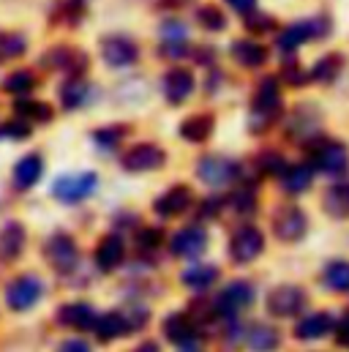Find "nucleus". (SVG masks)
<instances>
[{
  "label": "nucleus",
  "mask_w": 349,
  "mask_h": 352,
  "mask_svg": "<svg viewBox=\"0 0 349 352\" xmlns=\"http://www.w3.org/2000/svg\"><path fill=\"white\" fill-rule=\"evenodd\" d=\"M284 112V98L275 77H262L257 93L251 98V115H249V129L251 134H264L270 131Z\"/></svg>",
  "instance_id": "nucleus-1"
},
{
  "label": "nucleus",
  "mask_w": 349,
  "mask_h": 352,
  "mask_svg": "<svg viewBox=\"0 0 349 352\" xmlns=\"http://www.w3.org/2000/svg\"><path fill=\"white\" fill-rule=\"evenodd\" d=\"M330 28H333V22H330L328 14L292 22V25H286V28L275 36V47H278V52L292 55L300 44H306V41H311V38H325V36H330Z\"/></svg>",
  "instance_id": "nucleus-2"
},
{
  "label": "nucleus",
  "mask_w": 349,
  "mask_h": 352,
  "mask_svg": "<svg viewBox=\"0 0 349 352\" xmlns=\"http://www.w3.org/2000/svg\"><path fill=\"white\" fill-rule=\"evenodd\" d=\"M311 167L325 175H344L349 167V148L339 140H317L311 148Z\"/></svg>",
  "instance_id": "nucleus-3"
},
{
  "label": "nucleus",
  "mask_w": 349,
  "mask_h": 352,
  "mask_svg": "<svg viewBox=\"0 0 349 352\" xmlns=\"http://www.w3.org/2000/svg\"><path fill=\"white\" fill-rule=\"evenodd\" d=\"M41 66L49 69V72H66L71 77H82L87 72V66H90V58L77 47L58 44V47H49L41 55Z\"/></svg>",
  "instance_id": "nucleus-4"
},
{
  "label": "nucleus",
  "mask_w": 349,
  "mask_h": 352,
  "mask_svg": "<svg viewBox=\"0 0 349 352\" xmlns=\"http://www.w3.org/2000/svg\"><path fill=\"white\" fill-rule=\"evenodd\" d=\"M98 188V175L95 173H77V175H60L52 183V197L66 202V205H77L87 199L93 191Z\"/></svg>",
  "instance_id": "nucleus-5"
},
{
  "label": "nucleus",
  "mask_w": 349,
  "mask_h": 352,
  "mask_svg": "<svg viewBox=\"0 0 349 352\" xmlns=\"http://www.w3.org/2000/svg\"><path fill=\"white\" fill-rule=\"evenodd\" d=\"M98 50H101V58H104V63H106L109 69H128V66H134L137 58H139L137 41L128 38V36H120V33L104 36L101 44H98Z\"/></svg>",
  "instance_id": "nucleus-6"
},
{
  "label": "nucleus",
  "mask_w": 349,
  "mask_h": 352,
  "mask_svg": "<svg viewBox=\"0 0 349 352\" xmlns=\"http://www.w3.org/2000/svg\"><path fill=\"white\" fill-rule=\"evenodd\" d=\"M164 164H167V151L153 142H139L120 156V167L126 173H153L161 170Z\"/></svg>",
  "instance_id": "nucleus-7"
},
{
  "label": "nucleus",
  "mask_w": 349,
  "mask_h": 352,
  "mask_svg": "<svg viewBox=\"0 0 349 352\" xmlns=\"http://www.w3.org/2000/svg\"><path fill=\"white\" fill-rule=\"evenodd\" d=\"M308 232V216L297 205H281L273 213V235L284 243H295Z\"/></svg>",
  "instance_id": "nucleus-8"
},
{
  "label": "nucleus",
  "mask_w": 349,
  "mask_h": 352,
  "mask_svg": "<svg viewBox=\"0 0 349 352\" xmlns=\"http://www.w3.org/2000/svg\"><path fill=\"white\" fill-rule=\"evenodd\" d=\"M41 295H44V284H41L38 276H30V273L16 276L5 287V303H8L11 311H27V309H33L41 300Z\"/></svg>",
  "instance_id": "nucleus-9"
},
{
  "label": "nucleus",
  "mask_w": 349,
  "mask_h": 352,
  "mask_svg": "<svg viewBox=\"0 0 349 352\" xmlns=\"http://www.w3.org/2000/svg\"><path fill=\"white\" fill-rule=\"evenodd\" d=\"M317 126H319V109L314 104H297L292 112V123L286 129V137L292 142L311 148L317 140H322V134H317Z\"/></svg>",
  "instance_id": "nucleus-10"
},
{
  "label": "nucleus",
  "mask_w": 349,
  "mask_h": 352,
  "mask_svg": "<svg viewBox=\"0 0 349 352\" xmlns=\"http://www.w3.org/2000/svg\"><path fill=\"white\" fill-rule=\"evenodd\" d=\"M264 252V235L254 224H243L232 232V241H229V257L238 265H249L254 263Z\"/></svg>",
  "instance_id": "nucleus-11"
},
{
  "label": "nucleus",
  "mask_w": 349,
  "mask_h": 352,
  "mask_svg": "<svg viewBox=\"0 0 349 352\" xmlns=\"http://www.w3.org/2000/svg\"><path fill=\"white\" fill-rule=\"evenodd\" d=\"M44 257H47V263L52 265L55 270L69 273V270H74L77 263H80V249H77V243H74L71 235L55 232L44 243Z\"/></svg>",
  "instance_id": "nucleus-12"
},
{
  "label": "nucleus",
  "mask_w": 349,
  "mask_h": 352,
  "mask_svg": "<svg viewBox=\"0 0 349 352\" xmlns=\"http://www.w3.org/2000/svg\"><path fill=\"white\" fill-rule=\"evenodd\" d=\"M251 303H254V287H251L249 281L238 278V281L227 284V287L218 292V298H216V311H218L221 317H235V314H240L243 309H249Z\"/></svg>",
  "instance_id": "nucleus-13"
},
{
  "label": "nucleus",
  "mask_w": 349,
  "mask_h": 352,
  "mask_svg": "<svg viewBox=\"0 0 349 352\" xmlns=\"http://www.w3.org/2000/svg\"><path fill=\"white\" fill-rule=\"evenodd\" d=\"M240 175V167L238 162H229L224 156H202L199 164H196V177L207 186H224V183H232L235 177Z\"/></svg>",
  "instance_id": "nucleus-14"
},
{
  "label": "nucleus",
  "mask_w": 349,
  "mask_h": 352,
  "mask_svg": "<svg viewBox=\"0 0 349 352\" xmlns=\"http://www.w3.org/2000/svg\"><path fill=\"white\" fill-rule=\"evenodd\" d=\"M303 306H306V292H303V287H295V284L275 287V289L267 295V311H270L273 317H292V314H297Z\"/></svg>",
  "instance_id": "nucleus-15"
},
{
  "label": "nucleus",
  "mask_w": 349,
  "mask_h": 352,
  "mask_svg": "<svg viewBox=\"0 0 349 352\" xmlns=\"http://www.w3.org/2000/svg\"><path fill=\"white\" fill-rule=\"evenodd\" d=\"M194 88H196V77H194V72H188V69H180V66L170 69V72L164 74V80H161L164 98H167L172 107H180V104H185V101L191 98Z\"/></svg>",
  "instance_id": "nucleus-16"
},
{
  "label": "nucleus",
  "mask_w": 349,
  "mask_h": 352,
  "mask_svg": "<svg viewBox=\"0 0 349 352\" xmlns=\"http://www.w3.org/2000/svg\"><path fill=\"white\" fill-rule=\"evenodd\" d=\"M170 249H172L174 257L194 260V257H199L207 249V232L202 227H185V230H180L170 241Z\"/></svg>",
  "instance_id": "nucleus-17"
},
{
  "label": "nucleus",
  "mask_w": 349,
  "mask_h": 352,
  "mask_svg": "<svg viewBox=\"0 0 349 352\" xmlns=\"http://www.w3.org/2000/svg\"><path fill=\"white\" fill-rule=\"evenodd\" d=\"M191 199H194V194H191L188 186H172L167 194H161L153 202V210L159 216H164V219H172V216H180V213H185L191 208Z\"/></svg>",
  "instance_id": "nucleus-18"
},
{
  "label": "nucleus",
  "mask_w": 349,
  "mask_h": 352,
  "mask_svg": "<svg viewBox=\"0 0 349 352\" xmlns=\"http://www.w3.org/2000/svg\"><path fill=\"white\" fill-rule=\"evenodd\" d=\"M44 175V159L38 156V153H27V156H22L16 164H14V173H11V180H14V186L19 188V191H27V188H33L38 180Z\"/></svg>",
  "instance_id": "nucleus-19"
},
{
  "label": "nucleus",
  "mask_w": 349,
  "mask_h": 352,
  "mask_svg": "<svg viewBox=\"0 0 349 352\" xmlns=\"http://www.w3.org/2000/svg\"><path fill=\"white\" fill-rule=\"evenodd\" d=\"M229 52H232V58H235L243 69H262V66L267 63V55H270L264 44L251 41V38H238Z\"/></svg>",
  "instance_id": "nucleus-20"
},
{
  "label": "nucleus",
  "mask_w": 349,
  "mask_h": 352,
  "mask_svg": "<svg viewBox=\"0 0 349 352\" xmlns=\"http://www.w3.org/2000/svg\"><path fill=\"white\" fill-rule=\"evenodd\" d=\"M213 129H216V118L210 112H196V115L185 118L177 131H180V137L185 142H207Z\"/></svg>",
  "instance_id": "nucleus-21"
},
{
  "label": "nucleus",
  "mask_w": 349,
  "mask_h": 352,
  "mask_svg": "<svg viewBox=\"0 0 349 352\" xmlns=\"http://www.w3.org/2000/svg\"><path fill=\"white\" fill-rule=\"evenodd\" d=\"M25 238H27L25 235V227L19 221L3 224V230H0V263L16 260L22 254V249H25Z\"/></svg>",
  "instance_id": "nucleus-22"
},
{
  "label": "nucleus",
  "mask_w": 349,
  "mask_h": 352,
  "mask_svg": "<svg viewBox=\"0 0 349 352\" xmlns=\"http://www.w3.org/2000/svg\"><path fill=\"white\" fill-rule=\"evenodd\" d=\"M123 257H126V243H123L120 235H106V238L95 246V265H98V270H104V273L115 270L117 265L123 263Z\"/></svg>",
  "instance_id": "nucleus-23"
},
{
  "label": "nucleus",
  "mask_w": 349,
  "mask_h": 352,
  "mask_svg": "<svg viewBox=\"0 0 349 352\" xmlns=\"http://www.w3.org/2000/svg\"><path fill=\"white\" fill-rule=\"evenodd\" d=\"M95 96V85H90L85 77H71L60 85V104L63 109H80Z\"/></svg>",
  "instance_id": "nucleus-24"
},
{
  "label": "nucleus",
  "mask_w": 349,
  "mask_h": 352,
  "mask_svg": "<svg viewBox=\"0 0 349 352\" xmlns=\"http://www.w3.org/2000/svg\"><path fill=\"white\" fill-rule=\"evenodd\" d=\"M36 88H38V77H36L30 69H16V72H11L8 77H3V82H0V90H3V93L16 96V98H27Z\"/></svg>",
  "instance_id": "nucleus-25"
},
{
  "label": "nucleus",
  "mask_w": 349,
  "mask_h": 352,
  "mask_svg": "<svg viewBox=\"0 0 349 352\" xmlns=\"http://www.w3.org/2000/svg\"><path fill=\"white\" fill-rule=\"evenodd\" d=\"M341 69H344V55H341V52H328V55H322V58L314 63L311 80L319 82V85H333V82L339 80Z\"/></svg>",
  "instance_id": "nucleus-26"
},
{
  "label": "nucleus",
  "mask_w": 349,
  "mask_h": 352,
  "mask_svg": "<svg viewBox=\"0 0 349 352\" xmlns=\"http://www.w3.org/2000/svg\"><path fill=\"white\" fill-rule=\"evenodd\" d=\"M95 311L87 303H66L60 309V322L66 328H77V331H90L95 328Z\"/></svg>",
  "instance_id": "nucleus-27"
},
{
  "label": "nucleus",
  "mask_w": 349,
  "mask_h": 352,
  "mask_svg": "<svg viewBox=\"0 0 349 352\" xmlns=\"http://www.w3.org/2000/svg\"><path fill=\"white\" fill-rule=\"evenodd\" d=\"M164 336H167L172 344L191 347V342H194V336H196V325H194L191 317H185V314H172V317L164 322Z\"/></svg>",
  "instance_id": "nucleus-28"
},
{
  "label": "nucleus",
  "mask_w": 349,
  "mask_h": 352,
  "mask_svg": "<svg viewBox=\"0 0 349 352\" xmlns=\"http://www.w3.org/2000/svg\"><path fill=\"white\" fill-rule=\"evenodd\" d=\"M14 112H16V118H22V120H27V123H30V120H33V123H49V120L55 118L52 104L38 101V98H16Z\"/></svg>",
  "instance_id": "nucleus-29"
},
{
  "label": "nucleus",
  "mask_w": 349,
  "mask_h": 352,
  "mask_svg": "<svg viewBox=\"0 0 349 352\" xmlns=\"http://www.w3.org/2000/svg\"><path fill=\"white\" fill-rule=\"evenodd\" d=\"M246 344H249V350H254V352H273V350H278L281 336H278L275 328L254 322V325L246 331Z\"/></svg>",
  "instance_id": "nucleus-30"
},
{
  "label": "nucleus",
  "mask_w": 349,
  "mask_h": 352,
  "mask_svg": "<svg viewBox=\"0 0 349 352\" xmlns=\"http://www.w3.org/2000/svg\"><path fill=\"white\" fill-rule=\"evenodd\" d=\"M322 208L328 216L333 219H349V183H336L325 191V199H322Z\"/></svg>",
  "instance_id": "nucleus-31"
},
{
  "label": "nucleus",
  "mask_w": 349,
  "mask_h": 352,
  "mask_svg": "<svg viewBox=\"0 0 349 352\" xmlns=\"http://www.w3.org/2000/svg\"><path fill=\"white\" fill-rule=\"evenodd\" d=\"M180 281H183L188 289L202 292V289H207V287H213V284L218 281V267H216V265H191V267L183 270Z\"/></svg>",
  "instance_id": "nucleus-32"
},
{
  "label": "nucleus",
  "mask_w": 349,
  "mask_h": 352,
  "mask_svg": "<svg viewBox=\"0 0 349 352\" xmlns=\"http://www.w3.org/2000/svg\"><path fill=\"white\" fill-rule=\"evenodd\" d=\"M93 331L98 333V339L109 342V339H117V336L131 333V325H128L126 314H120V311H109V314H101V317L95 320V328H93Z\"/></svg>",
  "instance_id": "nucleus-33"
},
{
  "label": "nucleus",
  "mask_w": 349,
  "mask_h": 352,
  "mask_svg": "<svg viewBox=\"0 0 349 352\" xmlns=\"http://www.w3.org/2000/svg\"><path fill=\"white\" fill-rule=\"evenodd\" d=\"M330 328H333L330 314L319 311V314H308L306 320H300L297 328H295V333H297V339H319V336H325Z\"/></svg>",
  "instance_id": "nucleus-34"
},
{
  "label": "nucleus",
  "mask_w": 349,
  "mask_h": 352,
  "mask_svg": "<svg viewBox=\"0 0 349 352\" xmlns=\"http://www.w3.org/2000/svg\"><path fill=\"white\" fill-rule=\"evenodd\" d=\"M311 177H314L311 164H295V167H286V173L281 175V186L289 194H300V191H306L311 186Z\"/></svg>",
  "instance_id": "nucleus-35"
},
{
  "label": "nucleus",
  "mask_w": 349,
  "mask_h": 352,
  "mask_svg": "<svg viewBox=\"0 0 349 352\" xmlns=\"http://www.w3.org/2000/svg\"><path fill=\"white\" fill-rule=\"evenodd\" d=\"M27 50V38L16 30H0V60L22 58Z\"/></svg>",
  "instance_id": "nucleus-36"
},
{
  "label": "nucleus",
  "mask_w": 349,
  "mask_h": 352,
  "mask_svg": "<svg viewBox=\"0 0 349 352\" xmlns=\"http://www.w3.org/2000/svg\"><path fill=\"white\" fill-rule=\"evenodd\" d=\"M196 22H199L205 30L221 33V30L227 28V14H224V8H221V6L207 3V6H199V11H196Z\"/></svg>",
  "instance_id": "nucleus-37"
},
{
  "label": "nucleus",
  "mask_w": 349,
  "mask_h": 352,
  "mask_svg": "<svg viewBox=\"0 0 349 352\" xmlns=\"http://www.w3.org/2000/svg\"><path fill=\"white\" fill-rule=\"evenodd\" d=\"M325 284L333 289V292H347L349 289V263L339 260V263H330L325 267Z\"/></svg>",
  "instance_id": "nucleus-38"
},
{
  "label": "nucleus",
  "mask_w": 349,
  "mask_h": 352,
  "mask_svg": "<svg viewBox=\"0 0 349 352\" xmlns=\"http://www.w3.org/2000/svg\"><path fill=\"white\" fill-rule=\"evenodd\" d=\"M286 162H284V156L278 153V151H262L260 156H257V170H260L262 175H284L286 173Z\"/></svg>",
  "instance_id": "nucleus-39"
},
{
  "label": "nucleus",
  "mask_w": 349,
  "mask_h": 352,
  "mask_svg": "<svg viewBox=\"0 0 349 352\" xmlns=\"http://www.w3.org/2000/svg\"><path fill=\"white\" fill-rule=\"evenodd\" d=\"M55 22H66V25H80V19L85 16V6L80 0H60L55 6Z\"/></svg>",
  "instance_id": "nucleus-40"
},
{
  "label": "nucleus",
  "mask_w": 349,
  "mask_h": 352,
  "mask_svg": "<svg viewBox=\"0 0 349 352\" xmlns=\"http://www.w3.org/2000/svg\"><path fill=\"white\" fill-rule=\"evenodd\" d=\"M131 129L128 126H104V129H95L93 131V142L101 145V148H115Z\"/></svg>",
  "instance_id": "nucleus-41"
},
{
  "label": "nucleus",
  "mask_w": 349,
  "mask_h": 352,
  "mask_svg": "<svg viewBox=\"0 0 349 352\" xmlns=\"http://www.w3.org/2000/svg\"><path fill=\"white\" fill-rule=\"evenodd\" d=\"M281 80H284L286 85L300 88V85H306V82L311 80V72L306 74V69H303L300 60L295 58V60H286V63H284V69H281Z\"/></svg>",
  "instance_id": "nucleus-42"
},
{
  "label": "nucleus",
  "mask_w": 349,
  "mask_h": 352,
  "mask_svg": "<svg viewBox=\"0 0 349 352\" xmlns=\"http://www.w3.org/2000/svg\"><path fill=\"white\" fill-rule=\"evenodd\" d=\"M0 137H8V140H27L30 137V123L22 120V118H14L8 123L0 126Z\"/></svg>",
  "instance_id": "nucleus-43"
},
{
  "label": "nucleus",
  "mask_w": 349,
  "mask_h": 352,
  "mask_svg": "<svg viewBox=\"0 0 349 352\" xmlns=\"http://www.w3.org/2000/svg\"><path fill=\"white\" fill-rule=\"evenodd\" d=\"M275 28V19L270 14H262V11H254L246 16V30L249 33H270Z\"/></svg>",
  "instance_id": "nucleus-44"
},
{
  "label": "nucleus",
  "mask_w": 349,
  "mask_h": 352,
  "mask_svg": "<svg viewBox=\"0 0 349 352\" xmlns=\"http://www.w3.org/2000/svg\"><path fill=\"white\" fill-rule=\"evenodd\" d=\"M161 58H170V60H180L185 58L191 50H188V41H161Z\"/></svg>",
  "instance_id": "nucleus-45"
},
{
  "label": "nucleus",
  "mask_w": 349,
  "mask_h": 352,
  "mask_svg": "<svg viewBox=\"0 0 349 352\" xmlns=\"http://www.w3.org/2000/svg\"><path fill=\"white\" fill-rule=\"evenodd\" d=\"M232 208H235L238 213H251V210L257 208V197H254L251 191H235V194H232Z\"/></svg>",
  "instance_id": "nucleus-46"
},
{
  "label": "nucleus",
  "mask_w": 349,
  "mask_h": 352,
  "mask_svg": "<svg viewBox=\"0 0 349 352\" xmlns=\"http://www.w3.org/2000/svg\"><path fill=\"white\" fill-rule=\"evenodd\" d=\"M161 230H156V227H145L139 235H137V243H139V249H156V246H161Z\"/></svg>",
  "instance_id": "nucleus-47"
},
{
  "label": "nucleus",
  "mask_w": 349,
  "mask_h": 352,
  "mask_svg": "<svg viewBox=\"0 0 349 352\" xmlns=\"http://www.w3.org/2000/svg\"><path fill=\"white\" fill-rule=\"evenodd\" d=\"M161 38L164 41H185L188 38L185 25L183 22H167V25H161Z\"/></svg>",
  "instance_id": "nucleus-48"
},
{
  "label": "nucleus",
  "mask_w": 349,
  "mask_h": 352,
  "mask_svg": "<svg viewBox=\"0 0 349 352\" xmlns=\"http://www.w3.org/2000/svg\"><path fill=\"white\" fill-rule=\"evenodd\" d=\"M232 11H238V14H243V16H249V14H254L257 11V0H224Z\"/></svg>",
  "instance_id": "nucleus-49"
},
{
  "label": "nucleus",
  "mask_w": 349,
  "mask_h": 352,
  "mask_svg": "<svg viewBox=\"0 0 349 352\" xmlns=\"http://www.w3.org/2000/svg\"><path fill=\"white\" fill-rule=\"evenodd\" d=\"M194 58H196V60H199L202 66H210V63L216 60V52H213V47H196Z\"/></svg>",
  "instance_id": "nucleus-50"
},
{
  "label": "nucleus",
  "mask_w": 349,
  "mask_h": 352,
  "mask_svg": "<svg viewBox=\"0 0 349 352\" xmlns=\"http://www.w3.org/2000/svg\"><path fill=\"white\" fill-rule=\"evenodd\" d=\"M58 352H90V347H87L85 342H77V339H71V342H63Z\"/></svg>",
  "instance_id": "nucleus-51"
},
{
  "label": "nucleus",
  "mask_w": 349,
  "mask_h": 352,
  "mask_svg": "<svg viewBox=\"0 0 349 352\" xmlns=\"http://www.w3.org/2000/svg\"><path fill=\"white\" fill-rule=\"evenodd\" d=\"M339 342H341V344H349V314L341 320V325H339Z\"/></svg>",
  "instance_id": "nucleus-52"
},
{
  "label": "nucleus",
  "mask_w": 349,
  "mask_h": 352,
  "mask_svg": "<svg viewBox=\"0 0 349 352\" xmlns=\"http://www.w3.org/2000/svg\"><path fill=\"white\" fill-rule=\"evenodd\" d=\"M216 210H218V199H207L202 205V216H216Z\"/></svg>",
  "instance_id": "nucleus-53"
},
{
  "label": "nucleus",
  "mask_w": 349,
  "mask_h": 352,
  "mask_svg": "<svg viewBox=\"0 0 349 352\" xmlns=\"http://www.w3.org/2000/svg\"><path fill=\"white\" fill-rule=\"evenodd\" d=\"M188 0H161V6L164 8H180V6H185Z\"/></svg>",
  "instance_id": "nucleus-54"
},
{
  "label": "nucleus",
  "mask_w": 349,
  "mask_h": 352,
  "mask_svg": "<svg viewBox=\"0 0 349 352\" xmlns=\"http://www.w3.org/2000/svg\"><path fill=\"white\" fill-rule=\"evenodd\" d=\"M137 352H159V347H156V344H153V342H148V344H145V347H142V350H137Z\"/></svg>",
  "instance_id": "nucleus-55"
},
{
  "label": "nucleus",
  "mask_w": 349,
  "mask_h": 352,
  "mask_svg": "<svg viewBox=\"0 0 349 352\" xmlns=\"http://www.w3.org/2000/svg\"><path fill=\"white\" fill-rule=\"evenodd\" d=\"M180 352H199V350H196V347H183Z\"/></svg>",
  "instance_id": "nucleus-56"
},
{
  "label": "nucleus",
  "mask_w": 349,
  "mask_h": 352,
  "mask_svg": "<svg viewBox=\"0 0 349 352\" xmlns=\"http://www.w3.org/2000/svg\"><path fill=\"white\" fill-rule=\"evenodd\" d=\"M80 3H82V0H80Z\"/></svg>",
  "instance_id": "nucleus-57"
}]
</instances>
